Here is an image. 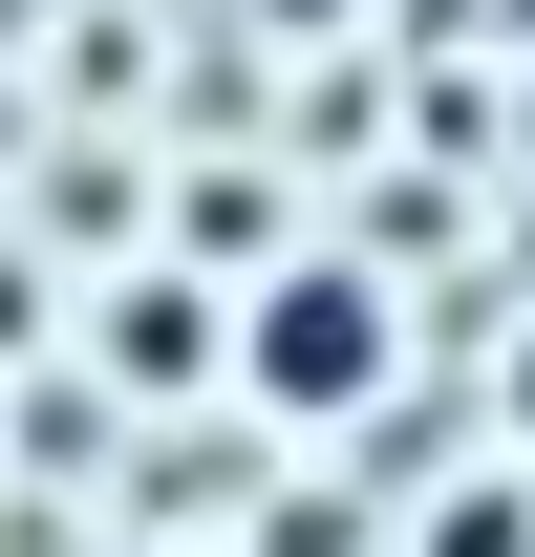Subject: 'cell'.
I'll use <instances>...</instances> for the list:
<instances>
[{"mask_svg": "<svg viewBox=\"0 0 535 557\" xmlns=\"http://www.w3.org/2000/svg\"><path fill=\"white\" fill-rule=\"evenodd\" d=\"M364 364H386V300H364V278H278L258 300V386L278 408H343Z\"/></svg>", "mask_w": 535, "mask_h": 557, "instance_id": "1", "label": "cell"}]
</instances>
